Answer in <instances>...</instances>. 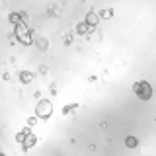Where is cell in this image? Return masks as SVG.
Masks as SVG:
<instances>
[{
	"mask_svg": "<svg viewBox=\"0 0 156 156\" xmlns=\"http://www.w3.org/2000/svg\"><path fill=\"white\" fill-rule=\"evenodd\" d=\"M16 140H18L20 144H22V148H23V150H27V148H31V146L37 143V136L31 133V127L27 125L23 131H20V133L16 135Z\"/></svg>",
	"mask_w": 156,
	"mask_h": 156,
	"instance_id": "cell-1",
	"label": "cell"
},
{
	"mask_svg": "<svg viewBox=\"0 0 156 156\" xmlns=\"http://www.w3.org/2000/svg\"><path fill=\"white\" fill-rule=\"evenodd\" d=\"M133 92L136 98H140V100H150L152 98V86L148 84L146 80H139L133 84Z\"/></svg>",
	"mask_w": 156,
	"mask_h": 156,
	"instance_id": "cell-2",
	"label": "cell"
},
{
	"mask_svg": "<svg viewBox=\"0 0 156 156\" xmlns=\"http://www.w3.org/2000/svg\"><path fill=\"white\" fill-rule=\"evenodd\" d=\"M53 113V104L49 100H41L35 107V115L39 117V119H49Z\"/></svg>",
	"mask_w": 156,
	"mask_h": 156,
	"instance_id": "cell-3",
	"label": "cell"
},
{
	"mask_svg": "<svg viewBox=\"0 0 156 156\" xmlns=\"http://www.w3.org/2000/svg\"><path fill=\"white\" fill-rule=\"evenodd\" d=\"M16 39L20 43H23V45H29V43H31V31H29L23 23H20L16 27Z\"/></svg>",
	"mask_w": 156,
	"mask_h": 156,
	"instance_id": "cell-4",
	"label": "cell"
},
{
	"mask_svg": "<svg viewBox=\"0 0 156 156\" xmlns=\"http://www.w3.org/2000/svg\"><path fill=\"white\" fill-rule=\"evenodd\" d=\"M33 41H35V47H37V49H39L41 53L49 51V39H47V37L39 35V37H35V39H33Z\"/></svg>",
	"mask_w": 156,
	"mask_h": 156,
	"instance_id": "cell-5",
	"label": "cell"
},
{
	"mask_svg": "<svg viewBox=\"0 0 156 156\" xmlns=\"http://www.w3.org/2000/svg\"><path fill=\"white\" fill-rule=\"evenodd\" d=\"M74 31L78 33V35H88V33L92 31V27L88 26L86 22H80V23H76V27H74Z\"/></svg>",
	"mask_w": 156,
	"mask_h": 156,
	"instance_id": "cell-6",
	"label": "cell"
},
{
	"mask_svg": "<svg viewBox=\"0 0 156 156\" xmlns=\"http://www.w3.org/2000/svg\"><path fill=\"white\" fill-rule=\"evenodd\" d=\"M18 76H20V80H22L23 84H29V82L33 80V72H29V70H20Z\"/></svg>",
	"mask_w": 156,
	"mask_h": 156,
	"instance_id": "cell-7",
	"label": "cell"
},
{
	"mask_svg": "<svg viewBox=\"0 0 156 156\" xmlns=\"http://www.w3.org/2000/svg\"><path fill=\"white\" fill-rule=\"evenodd\" d=\"M100 22V16H98L96 12H88V16H86V23L90 27H96V23Z\"/></svg>",
	"mask_w": 156,
	"mask_h": 156,
	"instance_id": "cell-8",
	"label": "cell"
},
{
	"mask_svg": "<svg viewBox=\"0 0 156 156\" xmlns=\"http://www.w3.org/2000/svg\"><path fill=\"white\" fill-rule=\"evenodd\" d=\"M58 12H61V6H58V4H49L47 6V16L49 18H57Z\"/></svg>",
	"mask_w": 156,
	"mask_h": 156,
	"instance_id": "cell-9",
	"label": "cell"
},
{
	"mask_svg": "<svg viewBox=\"0 0 156 156\" xmlns=\"http://www.w3.org/2000/svg\"><path fill=\"white\" fill-rule=\"evenodd\" d=\"M10 22L18 27L20 23H22V14H20V12H12V14H10Z\"/></svg>",
	"mask_w": 156,
	"mask_h": 156,
	"instance_id": "cell-10",
	"label": "cell"
},
{
	"mask_svg": "<svg viewBox=\"0 0 156 156\" xmlns=\"http://www.w3.org/2000/svg\"><path fill=\"white\" fill-rule=\"evenodd\" d=\"M98 16L104 18V20H109L111 16H113V8H104L101 12H98Z\"/></svg>",
	"mask_w": 156,
	"mask_h": 156,
	"instance_id": "cell-11",
	"label": "cell"
},
{
	"mask_svg": "<svg viewBox=\"0 0 156 156\" xmlns=\"http://www.w3.org/2000/svg\"><path fill=\"white\" fill-rule=\"evenodd\" d=\"M125 144L129 146V148H135V146L139 144V140H136V136L131 135V136H127V139H125Z\"/></svg>",
	"mask_w": 156,
	"mask_h": 156,
	"instance_id": "cell-12",
	"label": "cell"
},
{
	"mask_svg": "<svg viewBox=\"0 0 156 156\" xmlns=\"http://www.w3.org/2000/svg\"><path fill=\"white\" fill-rule=\"evenodd\" d=\"M72 39H74V33H72V31H66L65 35H62V43H65V45H70Z\"/></svg>",
	"mask_w": 156,
	"mask_h": 156,
	"instance_id": "cell-13",
	"label": "cell"
},
{
	"mask_svg": "<svg viewBox=\"0 0 156 156\" xmlns=\"http://www.w3.org/2000/svg\"><path fill=\"white\" fill-rule=\"evenodd\" d=\"M74 109H78V104H68V105H65V107H62V113H65V115H68V113H72Z\"/></svg>",
	"mask_w": 156,
	"mask_h": 156,
	"instance_id": "cell-14",
	"label": "cell"
},
{
	"mask_svg": "<svg viewBox=\"0 0 156 156\" xmlns=\"http://www.w3.org/2000/svg\"><path fill=\"white\" fill-rule=\"evenodd\" d=\"M35 123H37V115H33V117H29V119H27V125H29V127L35 125Z\"/></svg>",
	"mask_w": 156,
	"mask_h": 156,
	"instance_id": "cell-15",
	"label": "cell"
},
{
	"mask_svg": "<svg viewBox=\"0 0 156 156\" xmlns=\"http://www.w3.org/2000/svg\"><path fill=\"white\" fill-rule=\"evenodd\" d=\"M39 72H41V74H47V65H41V66H39Z\"/></svg>",
	"mask_w": 156,
	"mask_h": 156,
	"instance_id": "cell-16",
	"label": "cell"
}]
</instances>
